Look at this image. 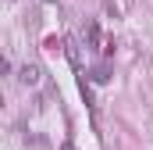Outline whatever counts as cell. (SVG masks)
<instances>
[{
  "label": "cell",
  "mask_w": 153,
  "mask_h": 150,
  "mask_svg": "<svg viewBox=\"0 0 153 150\" xmlns=\"http://www.w3.org/2000/svg\"><path fill=\"white\" fill-rule=\"evenodd\" d=\"M64 150H75V147H71V143H64Z\"/></svg>",
  "instance_id": "cell-2"
},
{
  "label": "cell",
  "mask_w": 153,
  "mask_h": 150,
  "mask_svg": "<svg viewBox=\"0 0 153 150\" xmlns=\"http://www.w3.org/2000/svg\"><path fill=\"white\" fill-rule=\"evenodd\" d=\"M22 82H25V86H36V82H39V68L25 64V68H22Z\"/></svg>",
  "instance_id": "cell-1"
}]
</instances>
